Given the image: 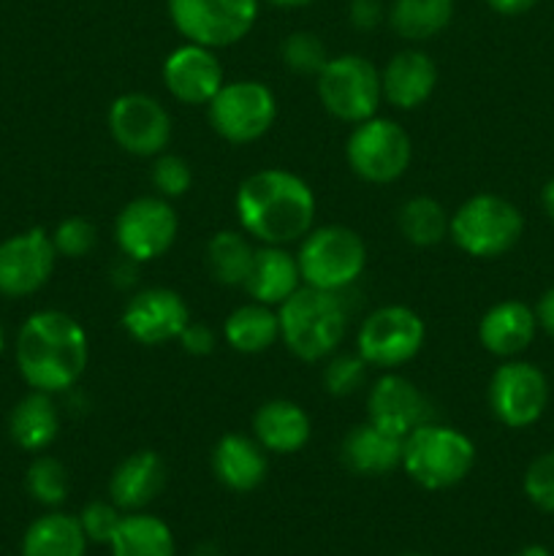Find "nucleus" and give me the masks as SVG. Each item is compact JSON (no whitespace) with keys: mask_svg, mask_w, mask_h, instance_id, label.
Segmentation results:
<instances>
[{"mask_svg":"<svg viewBox=\"0 0 554 556\" xmlns=\"http://www.w3.org/2000/svg\"><path fill=\"white\" fill-rule=\"evenodd\" d=\"M14 358L22 380L33 391L54 396L79 383L90 358V342L74 315L38 309L20 326Z\"/></svg>","mask_w":554,"mask_h":556,"instance_id":"obj_1","label":"nucleus"},{"mask_svg":"<svg viewBox=\"0 0 554 556\" xmlns=\"http://www.w3.org/2000/svg\"><path fill=\"white\" fill-rule=\"evenodd\" d=\"M234 210L250 239L286 248L313 231L315 193L288 168H261L242 179Z\"/></svg>","mask_w":554,"mask_h":556,"instance_id":"obj_2","label":"nucleus"},{"mask_svg":"<svg viewBox=\"0 0 554 556\" xmlns=\"http://www.w3.org/2000/svg\"><path fill=\"white\" fill-rule=\"evenodd\" d=\"M280 342L299 362H324L340 348L348 329V309L340 293L302 286L277 307Z\"/></svg>","mask_w":554,"mask_h":556,"instance_id":"obj_3","label":"nucleus"},{"mask_svg":"<svg viewBox=\"0 0 554 556\" xmlns=\"http://www.w3.org/2000/svg\"><path fill=\"white\" fill-rule=\"evenodd\" d=\"M476 465V443L465 432L445 424L427 421L402 443V470L427 492H443L470 476Z\"/></svg>","mask_w":554,"mask_h":556,"instance_id":"obj_4","label":"nucleus"},{"mask_svg":"<svg viewBox=\"0 0 554 556\" xmlns=\"http://www.w3.org/2000/svg\"><path fill=\"white\" fill-rule=\"evenodd\" d=\"M525 217L519 206L498 193H476L451 215L449 237L470 258H500L519 244Z\"/></svg>","mask_w":554,"mask_h":556,"instance_id":"obj_5","label":"nucleus"},{"mask_svg":"<svg viewBox=\"0 0 554 556\" xmlns=\"http://www.w3.org/2000/svg\"><path fill=\"white\" fill-rule=\"evenodd\" d=\"M297 261L304 286L340 293L364 275L367 244L348 226H313L299 239Z\"/></svg>","mask_w":554,"mask_h":556,"instance_id":"obj_6","label":"nucleus"},{"mask_svg":"<svg viewBox=\"0 0 554 556\" xmlns=\"http://www.w3.org/2000/svg\"><path fill=\"white\" fill-rule=\"evenodd\" d=\"M315 87L326 112L340 123H364L378 114L383 101L380 71L362 54H337L326 60L315 76Z\"/></svg>","mask_w":554,"mask_h":556,"instance_id":"obj_7","label":"nucleus"},{"mask_svg":"<svg viewBox=\"0 0 554 556\" xmlns=\"http://www.w3.org/2000/svg\"><path fill=\"white\" fill-rule=\"evenodd\" d=\"M345 157L358 179L373 185H389L407 172L413 157V141L400 123L389 117H369L353 125L345 144Z\"/></svg>","mask_w":554,"mask_h":556,"instance_id":"obj_8","label":"nucleus"},{"mask_svg":"<svg viewBox=\"0 0 554 556\" xmlns=\"http://www.w3.org/2000/svg\"><path fill=\"white\" fill-rule=\"evenodd\" d=\"M427 340V324L405 304H386L362 320L356 334V353L378 369H400L418 356Z\"/></svg>","mask_w":554,"mask_h":556,"instance_id":"obj_9","label":"nucleus"},{"mask_svg":"<svg viewBox=\"0 0 554 556\" xmlns=\"http://www.w3.org/2000/svg\"><path fill=\"white\" fill-rule=\"evenodd\" d=\"M210 125L228 144H253L272 130L277 119V98L272 87L255 79L228 81L206 103Z\"/></svg>","mask_w":554,"mask_h":556,"instance_id":"obj_10","label":"nucleus"},{"mask_svg":"<svg viewBox=\"0 0 554 556\" xmlns=\"http://www.w3.org/2000/svg\"><path fill=\"white\" fill-rule=\"evenodd\" d=\"M168 16L190 43L223 49L253 30L259 0H168Z\"/></svg>","mask_w":554,"mask_h":556,"instance_id":"obj_11","label":"nucleus"},{"mask_svg":"<svg viewBox=\"0 0 554 556\" xmlns=\"http://www.w3.org/2000/svg\"><path fill=\"white\" fill-rule=\"evenodd\" d=\"M177 231V212L163 195H139L128 201L114 220V242L119 255L136 264H150L166 255Z\"/></svg>","mask_w":554,"mask_h":556,"instance_id":"obj_12","label":"nucleus"},{"mask_svg":"<svg viewBox=\"0 0 554 556\" xmlns=\"http://www.w3.org/2000/svg\"><path fill=\"white\" fill-rule=\"evenodd\" d=\"M489 410L503 427L527 429L549 407V380L543 369L521 358H505L489 378Z\"/></svg>","mask_w":554,"mask_h":556,"instance_id":"obj_13","label":"nucleus"},{"mask_svg":"<svg viewBox=\"0 0 554 556\" xmlns=\"http://www.w3.org/2000/svg\"><path fill=\"white\" fill-rule=\"evenodd\" d=\"M109 134L114 144L136 157H155L172 141V114L147 92H125L109 106Z\"/></svg>","mask_w":554,"mask_h":556,"instance_id":"obj_14","label":"nucleus"},{"mask_svg":"<svg viewBox=\"0 0 554 556\" xmlns=\"http://www.w3.org/2000/svg\"><path fill=\"white\" fill-rule=\"evenodd\" d=\"M58 250L43 228H27L0 242V296L25 299L41 291L58 264Z\"/></svg>","mask_w":554,"mask_h":556,"instance_id":"obj_15","label":"nucleus"},{"mask_svg":"<svg viewBox=\"0 0 554 556\" xmlns=\"http://www.w3.org/2000/svg\"><path fill=\"white\" fill-rule=\"evenodd\" d=\"M188 324V304L172 288H144V291L134 293L123 309V329L147 348L179 340Z\"/></svg>","mask_w":554,"mask_h":556,"instance_id":"obj_16","label":"nucleus"},{"mask_svg":"<svg viewBox=\"0 0 554 556\" xmlns=\"http://www.w3.org/2000/svg\"><path fill=\"white\" fill-rule=\"evenodd\" d=\"M163 85L168 96L188 106H206L226 85L215 49L201 43H182L163 60Z\"/></svg>","mask_w":554,"mask_h":556,"instance_id":"obj_17","label":"nucleus"},{"mask_svg":"<svg viewBox=\"0 0 554 556\" xmlns=\"http://www.w3.org/2000/svg\"><path fill=\"white\" fill-rule=\"evenodd\" d=\"M367 421L405 440L413 429L429 421V402L413 380L389 372L369 389Z\"/></svg>","mask_w":554,"mask_h":556,"instance_id":"obj_18","label":"nucleus"},{"mask_svg":"<svg viewBox=\"0 0 554 556\" xmlns=\"http://www.w3.org/2000/svg\"><path fill=\"white\" fill-rule=\"evenodd\" d=\"M538 334L536 307L519 302V299H505L492 304L478 320V342L483 351L498 358H519L532 345Z\"/></svg>","mask_w":554,"mask_h":556,"instance_id":"obj_19","label":"nucleus"},{"mask_svg":"<svg viewBox=\"0 0 554 556\" xmlns=\"http://www.w3.org/2000/svg\"><path fill=\"white\" fill-rule=\"evenodd\" d=\"M438 87V65L421 49H402L380 71L383 101L394 109L413 112L432 98Z\"/></svg>","mask_w":554,"mask_h":556,"instance_id":"obj_20","label":"nucleus"},{"mask_svg":"<svg viewBox=\"0 0 554 556\" xmlns=\"http://www.w3.org/2000/svg\"><path fill=\"white\" fill-rule=\"evenodd\" d=\"M166 478V462L155 451H134L114 467L109 478V497L125 514H136L163 492Z\"/></svg>","mask_w":554,"mask_h":556,"instance_id":"obj_21","label":"nucleus"},{"mask_svg":"<svg viewBox=\"0 0 554 556\" xmlns=\"http://www.w3.org/2000/svg\"><path fill=\"white\" fill-rule=\"evenodd\" d=\"M402 443L405 440L396 438V434H389L375 424L364 421L348 429L340 443V459L353 476H389L396 467H402Z\"/></svg>","mask_w":554,"mask_h":556,"instance_id":"obj_22","label":"nucleus"},{"mask_svg":"<svg viewBox=\"0 0 554 556\" xmlns=\"http://www.w3.org/2000/svg\"><path fill=\"white\" fill-rule=\"evenodd\" d=\"M310 434H313L310 416L291 400H266L253 416V438L269 454H299L310 443Z\"/></svg>","mask_w":554,"mask_h":556,"instance_id":"obj_23","label":"nucleus"},{"mask_svg":"<svg viewBox=\"0 0 554 556\" xmlns=\"http://www.w3.org/2000/svg\"><path fill=\"white\" fill-rule=\"evenodd\" d=\"M212 472L226 489L248 494L264 483L269 472L266 451L248 434H223L212 448Z\"/></svg>","mask_w":554,"mask_h":556,"instance_id":"obj_24","label":"nucleus"},{"mask_svg":"<svg viewBox=\"0 0 554 556\" xmlns=\"http://www.w3.org/2000/svg\"><path fill=\"white\" fill-rule=\"evenodd\" d=\"M302 286L304 282L297 255L288 253L282 244H261V248H255L253 269H250L248 280L242 286L253 302L280 307Z\"/></svg>","mask_w":554,"mask_h":556,"instance_id":"obj_25","label":"nucleus"},{"mask_svg":"<svg viewBox=\"0 0 554 556\" xmlns=\"http://www.w3.org/2000/svg\"><path fill=\"white\" fill-rule=\"evenodd\" d=\"M60 413L52 394L33 391L22 396L9 413V438L27 454H41L58 440Z\"/></svg>","mask_w":554,"mask_h":556,"instance_id":"obj_26","label":"nucleus"},{"mask_svg":"<svg viewBox=\"0 0 554 556\" xmlns=\"http://www.w3.org/2000/svg\"><path fill=\"white\" fill-rule=\"evenodd\" d=\"M87 535L79 516L43 514L33 521L22 538V556H85Z\"/></svg>","mask_w":554,"mask_h":556,"instance_id":"obj_27","label":"nucleus"},{"mask_svg":"<svg viewBox=\"0 0 554 556\" xmlns=\"http://www.w3.org/2000/svg\"><path fill=\"white\" fill-rule=\"evenodd\" d=\"M223 340L228 342V348H234L237 353H244V356L269 351L280 340V318H277V309L259 302L242 304L223 324Z\"/></svg>","mask_w":554,"mask_h":556,"instance_id":"obj_28","label":"nucleus"},{"mask_svg":"<svg viewBox=\"0 0 554 556\" xmlns=\"http://www.w3.org/2000/svg\"><path fill=\"white\" fill-rule=\"evenodd\" d=\"M112 556H174V535L168 525L150 514H125L109 541Z\"/></svg>","mask_w":554,"mask_h":556,"instance_id":"obj_29","label":"nucleus"},{"mask_svg":"<svg viewBox=\"0 0 554 556\" xmlns=\"http://www.w3.org/2000/svg\"><path fill=\"white\" fill-rule=\"evenodd\" d=\"M255 248L248 233L223 228L206 242V269L212 280L228 288H242L253 269Z\"/></svg>","mask_w":554,"mask_h":556,"instance_id":"obj_30","label":"nucleus"},{"mask_svg":"<svg viewBox=\"0 0 554 556\" xmlns=\"http://www.w3.org/2000/svg\"><path fill=\"white\" fill-rule=\"evenodd\" d=\"M454 20V0H394L389 25L405 41H429L440 36Z\"/></svg>","mask_w":554,"mask_h":556,"instance_id":"obj_31","label":"nucleus"},{"mask_svg":"<svg viewBox=\"0 0 554 556\" xmlns=\"http://www.w3.org/2000/svg\"><path fill=\"white\" fill-rule=\"evenodd\" d=\"M400 233L416 248H435L449 237L451 217L438 199L429 195H413L400 206Z\"/></svg>","mask_w":554,"mask_h":556,"instance_id":"obj_32","label":"nucleus"},{"mask_svg":"<svg viewBox=\"0 0 554 556\" xmlns=\"http://www.w3.org/2000/svg\"><path fill=\"white\" fill-rule=\"evenodd\" d=\"M25 486L38 505L58 508L68 497V470L54 456H36L27 467Z\"/></svg>","mask_w":554,"mask_h":556,"instance_id":"obj_33","label":"nucleus"},{"mask_svg":"<svg viewBox=\"0 0 554 556\" xmlns=\"http://www.w3.org/2000/svg\"><path fill=\"white\" fill-rule=\"evenodd\" d=\"M280 58L286 63V68L293 71V74L318 76L326 60H329V52H326V43L315 33L297 30L291 36H286V41H282Z\"/></svg>","mask_w":554,"mask_h":556,"instance_id":"obj_34","label":"nucleus"},{"mask_svg":"<svg viewBox=\"0 0 554 556\" xmlns=\"http://www.w3.org/2000/svg\"><path fill=\"white\" fill-rule=\"evenodd\" d=\"M367 367L358 353H331L324 367V386L331 396H351L367 383Z\"/></svg>","mask_w":554,"mask_h":556,"instance_id":"obj_35","label":"nucleus"},{"mask_svg":"<svg viewBox=\"0 0 554 556\" xmlns=\"http://www.w3.org/2000/svg\"><path fill=\"white\" fill-rule=\"evenodd\" d=\"M49 237H52V244L60 258H85V255H90L96 250L98 228L87 217L74 215L60 220Z\"/></svg>","mask_w":554,"mask_h":556,"instance_id":"obj_36","label":"nucleus"},{"mask_svg":"<svg viewBox=\"0 0 554 556\" xmlns=\"http://www.w3.org/2000/svg\"><path fill=\"white\" fill-rule=\"evenodd\" d=\"M152 185H155L158 195L163 199H179L190 190L193 185V168L185 161L182 155H172V152H161L155 155V163H152Z\"/></svg>","mask_w":554,"mask_h":556,"instance_id":"obj_37","label":"nucleus"},{"mask_svg":"<svg viewBox=\"0 0 554 556\" xmlns=\"http://www.w3.org/2000/svg\"><path fill=\"white\" fill-rule=\"evenodd\" d=\"M525 494L538 510L554 514V448L530 462L525 470Z\"/></svg>","mask_w":554,"mask_h":556,"instance_id":"obj_38","label":"nucleus"},{"mask_svg":"<svg viewBox=\"0 0 554 556\" xmlns=\"http://www.w3.org/2000/svg\"><path fill=\"white\" fill-rule=\"evenodd\" d=\"M119 521H123V510H119L114 503H103V500H92V503H87L79 516L81 530H85L87 541L92 543L112 541Z\"/></svg>","mask_w":554,"mask_h":556,"instance_id":"obj_39","label":"nucleus"},{"mask_svg":"<svg viewBox=\"0 0 554 556\" xmlns=\"http://www.w3.org/2000/svg\"><path fill=\"white\" fill-rule=\"evenodd\" d=\"M177 342L185 353H190V356H210V353L215 351L217 340H215V331H212L210 326L190 320V324L182 329V334H179Z\"/></svg>","mask_w":554,"mask_h":556,"instance_id":"obj_40","label":"nucleus"},{"mask_svg":"<svg viewBox=\"0 0 554 556\" xmlns=\"http://www.w3.org/2000/svg\"><path fill=\"white\" fill-rule=\"evenodd\" d=\"M383 22V3L380 0H351V25L356 30H375Z\"/></svg>","mask_w":554,"mask_h":556,"instance_id":"obj_41","label":"nucleus"},{"mask_svg":"<svg viewBox=\"0 0 554 556\" xmlns=\"http://www.w3.org/2000/svg\"><path fill=\"white\" fill-rule=\"evenodd\" d=\"M536 318H538V329H543L554 340V286L546 288V291L541 293V299H538Z\"/></svg>","mask_w":554,"mask_h":556,"instance_id":"obj_42","label":"nucleus"},{"mask_svg":"<svg viewBox=\"0 0 554 556\" xmlns=\"http://www.w3.org/2000/svg\"><path fill=\"white\" fill-rule=\"evenodd\" d=\"M536 3L538 0H487L489 9L498 11V14L503 16H519L525 14V11H530Z\"/></svg>","mask_w":554,"mask_h":556,"instance_id":"obj_43","label":"nucleus"},{"mask_svg":"<svg viewBox=\"0 0 554 556\" xmlns=\"http://www.w3.org/2000/svg\"><path fill=\"white\" fill-rule=\"evenodd\" d=\"M541 206H543V212H546V215L554 220V177L541 188Z\"/></svg>","mask_w":554,"mask_h":556,"instance_id":"obj_44","label":"nucleus"},{"mask_svg":"<svg viewBox=\"0 0 554 556\" xmlns=\"http://www.w3.org/2000/svg\"><path fill=\"white\" fill-rule=\"evenodd\" d=\"M272 5H280V9H302V5L313 3V0H266Z\"/></svg>","mask_w":554,"mask_h":556,"instance_id":"obj_45","label":"nucleus"},{"mask_svg":"<svg viewBox=\"0 0 554 556\" xmlns=\"http://www.w3.org/2000/svg\"><path fill=\"white\" fill-rule=\"evenodd\" d=\"M516 556H552V554H549L546 546H538V543H532V546H525Z\"/></svg>","mask_w":554,"mask_h":556,"instance_id":"obj_46","label":"nucleus"},{"mask_svg":"<svg viewBox=\"0 0 554 556\" xmlns=\"http://www.w3.org/2000/svg\"><path fill=\"white\" fill-rule=\"evenodd\" d=\"M5 348V331H3V324H0V353H3Z\"/></svg>","mask_w":554,"mask_h":556,"instance_id":"obj_47","label":"nucleus"},{"mask_svg":"<svg viewBox=\"0 0 554 556\" xmlns=\"http://www.w3.org/2000/svg\"><path fill=\"white\" fill-rule=\"evenodd\" d=\"M402 556H427V554H402Z\"/></svg>","mask_w":554,"mask_h":556,"instance_id":"obj_48","label":"nucleus"}]
</instances>
